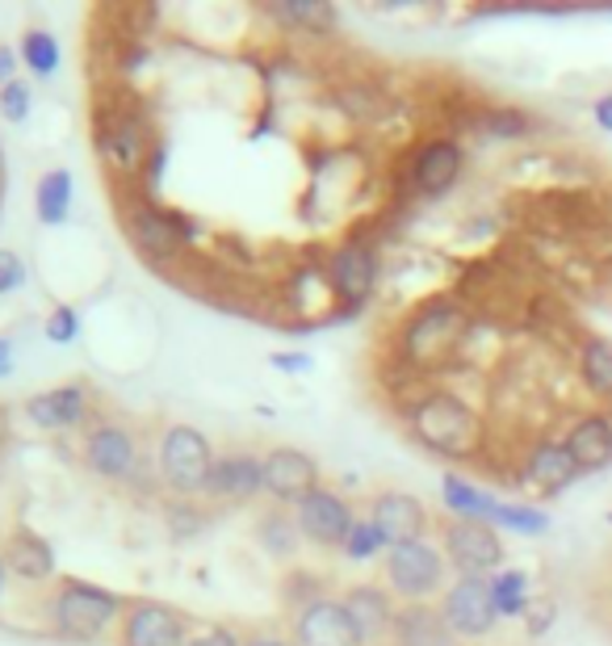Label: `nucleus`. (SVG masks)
Listing matches in <instances>:
<instances>
[{
    "instance_id": "nucleus-1",
    "label": "nucleus",
    "mask_w": 612,
    "mask_h": 646,
    "mask_svg": "<svg viewBox=\"0 0 612 646\" xmlns=\"http://www.w3.org/2000/svg\"><path fill=\"white\" fill-rule=\"evenodd\" d=\"M407 424L416 432V441L445 457H471L483 445V424L474 416V407L453 395V390H432L420 404L411 407Z\"/></svg>"
},
{
    "instance_id": "nucleus-2",
    "label": "nucleus",
    "mask_w": 612,
    "mask_h": 646,
    "mask_svg": "<svg viewBox=\"0 0 612 646\" xmlns=\"http://www.w3.org/2000/svg\"><path fill=\"white\" fill-rule=\"evenodd\" d=\"M382 579L390 588V597H399L403 604H432V597H445L449 579V558L441 546L432 542H403L390 546L382 558Z\"/></svg>"
},
{
    "instance_id": "nucleus-3",
    "label": "nucleus",
    "mask_w": 612,
    "mask_h": 646,
    "mask_svg": "<svg viewBox=\"0 0 612 646\" xmlns=\"http://www.w3.org/2000/svg\"><path fill=\"white\" fill-rule=\"evenodd\" d=\"M441 500H445L449 517H457V521H483V525L517 529V533H545L549 529L545 512L520 508V503H499L495 496H487L474 483L462 479V475H445L441 479Z\"/></svg>"
},
{
    "instance_id": "nucleus-4",
    "label": "nucleus",
    "mask_w": 612,
    "mask_h": 646,
    "mask_svg": "<svg viewBox=\"0 0 612 646\" xmlns=\"http://www.w3.org/2000/svg\"><path fill=\"white\" fill-rule=\"evenodd\" d=\"M214 450H211V437L193 424H172L160 441V475L172 491L181 496H193V491H206L214 471Z\"/></svg>"
},
{
    "instance_id": "nucleus-5",
    "label": "nucleus",
    "mask_w": 612,
    "mask_h": 646,
    "mask_svg": "<svg viewBox=\"0 0 612 646\" xmlns=\"http://www.w3.org/2000/svg\"><path fill=\"white\" fill-rule=\"evenodd\" d=\"M122 600L105 588H93V583H64L55 600H50V622L59 625L71 638H97L105 634L110 625L118 622Z\"/></svg>"
},
{
    "instance_id": "nucleus-6",
    "label": "nucleus",
    "mask_w": 612,
    "mask_h": 646,
    "mask_svg": "<svg viewBox=\"0 0 612 646\" xmlns=\"http://www.w3.org/2000/svg\"><path fill=\"white\" fill-rule=\"evenodd\" d=\"M457 638H487L499 625V604L491 597V575H457L437 600Z\"/></svg>"
},
{
    "instance_id": "nucleus-7",
    "label": "nucleus",
    "mask_w": 612,
    "mask_h": 646,
    "mask_svg": "<svg viewBox=\"0 0 612 646\" xmlns=\"http://www.w3.org/2000/svg\"><path fill=\"white\" fill-rule=\"evenodd\" d=\"M441 551H445L449 567L457 575H495L503 567V533L483 521H457L449 517L441 529Z\"/></svg>"
},
{
    "instance_id": "nucleus-8",
    "label": "nucleus",
    "mask_w": 612,
    "mask_h": 646,
    "mask_svg": "<svg viewBox=\"0 0 612 646\" xmlns=\"http://www.w3.org/2000/svg\"><path fill=\"white\" fill-rule=\"evenodd\" d=\"M294 521H298L306 542H315L324 551H344V542L356 525L353 503L331 487H315L306 500L294 503Z\"/></svg>"
},
{
    "instance_id": "nucleus-9",
    "label": "nucleus",
    "mask_w": 612,
    "mask_h": 646,
    "mask_svg": "<svg viewBox=\"0 0 612 646\" xmlns=\"http://www.w3.org/2000/svg\"><path fill=\"white\" fill-rule=\"evenodd\" d=\"M462 328H466V311L457 303H449V298L428 303L424 311H416L407 319V328H403V353L411 361H420V365H428V361L441 358L445 349H453V340L462 336Z\"/></svg>"
},
{
    "instance_id": "nucleus-10",
    "label": "nucleus",
    "mask_w": 612,
    "mask_h": 646,
    "mask_svg": "<svg viewBox=\"0 0 612 646\" xmlns=\"http://www.w3.org/2000/svg\"><path fill=\"white\" fill-rule=\"evenodd\" d=\"M294 643L298 646H365L356 625L344 613V600L315 597L306 600L294 617Z\"/></svg>"
},
{
    "instance_id": "nucleus-11",
    "label": "nucleus",
    "mask_w": 612,
    "mask_h": 646,
    "mask_svg": "<svg viewBox=\"0 0 612 646\" xmlns=\"http://www.w3.org/2000/svg\"><path fill=\"white\" fill-rule=\"evenodd\" d=\"M328 286L331 294L340 298V303H349V307H361L377 286V257L370 243L361 240H349L340 243L336 252H331L328 261Z\"/></svg>"
},
{
    "instance_id": "nucleus-12",
    "label": "nucleus",
    "mask_w": 612,
    "mask_h": 646,
    "mask_svg": "<svg viewBox=\"0 0 612 646\" xmlns=\"http://www.w3.org/2000/svg\"><path fill=\"white\" fill-rule=\"evenodd\" d=\"M319 483V462L306 454V450H294V445H277L264 454V491L273 500L298 503L306 500Z\"/></svg>"
},
{
    "instance_id": "nucleus-13",
    "label": "nucleus",
    "mask_w": 612,
    "mask_h": 646,
    "mask_svg": "<svg viewBox=\"0 0 612 646\" xmlns=\"http://www.w3.org/2000/svg\"><path fill=\"white\" fill-rule=\"evenodd\" d=\"M340 600H344V613H349V622L356 625L361 643L365 646L390 643V630H395V617H399V604H395V597H390L386 583H356V588H349Z\"/></svg>"
},
{
    "instance_id": "nucleus-14",
    "label": "nucleus",
    "mask_w": 612,
    "mask_h": 646,
    "mask_svg": "<svg viewBox=\"0 0 612 646\" xmlns=\"http://www.w3.org/2000/svg\"><path fill=\"white\" fill-rule=\"evenodd\" d=\"M370 521L382 529L390 546H403V542H420L428 533V508L411 491H377L370 503Z\"/></svg>"
},
{
    "instance_id": "nucleus-15",
    "label": "nucleus",
    "mask_w": 612,
    "mask_h": 646,
    "mask_svg": "<svg viewBox=\"0 0 612 646\" xmlns=\"http://www.w3.org/2000/svg\"><path fill=\"white\" fill-rule=\"evenodd\" d=\"M84 462L89 471L101 475L110 483H122L135 475V462H139V450H135V437L118 424H101L84 437Z\"/></svg>"
},
{
    "instance_id": "nucleus-16",
    "label": "nucleus",
    "mask_w": 612,
    "mask_h": 646,
    "mask_svg": "<svg viewBox=\"0 0 612 646\" xmlns=\"http://www.w3.org/2000/svg\"><path fill=\"white\" fill-rule=\"evenodd\" d=\"M462 165H466L462 144H453V139H432V144L420 147V156L411 160V190L424 193V197H441V193H449L457 185Z\"/></svg>"
},
{
    "instance_id": "nucleus-17",
    "label": "nucleus",
    "mask_w": 612,
    "mask_h": 646,
    "mask_svg": "<svg viewBox=\"0 0 612 646\" xmlns=\"http://www.w3.org/2000/svg\"><path fill=\"white\" fill-rule=\"evenodd\" d=\"M122 646H189L185 622L168 604H139L126 613Z\"/></svg>"
},
{
    "instance_id": "nucleus-18",
    "label": "nucleus",
    "mask_w": 612,
    "mask_h": 646,
    "mask_svg": "<svg viewBox=\"0 0 612 646\" xmlns=\"http://www.w3.org/2000/svg\"><path fill=\"white\" fill-rule=\"evenodd\" d=\"M563 445L570 450L575 466H579L583 475L612 466V416H604V411L579 416V420L570 424V432L563 437Z\"/></svg>"
},
{
    "instance_id": "nucleus-19",
    "label": "nucleus",
    "mask_w": 612,
    "mask_h": 646,
    "mask_svg": "<svg viewBox=\"0 0 612 646\" xmlns=\"http://www.w3.org/2000/svg\"><path fill=\"white\" fill-rule=\"evenodd\" d=\"M390 643L395 646H462V638L449 630L441 604H399Z\"/></svg>"
},
{
    "instance_id": "nucleus-20",
    "label": "nucleus",
    "mask_w": 612,
    "mask_h": 646,
    "mask_svg": "<svg viewBox=\"0 0 612 646\" xmlns=\"http://www.w3.org/2000/svg\"><path fill=\"white\" fill-rule=\"evenodd\" d=\"M89 411V395L80 386H50L38 390L34 399H25V416L30 424H38L43 432H68L71 424H80Z\"/></svg>"
},
{
    "instance_id": "nucleus-21",
    "label": "nucleus",
    "mask_w": 612,
    "mask_h": 646,
    "mask_svg": "<svg viewBox=\"0 0 612 646\" xmlns=\"http://www.w3.org/2000/svg\"><path fill=\"white\" fill-rule=\"evenodd\" d=\"M206 491H211L214 500H252L257 491H264V457L257 454L218 457Z\"/></svg>"
},
{
    "instance_id": "nucleus-22",
    "label": "nucleus",
    "mask_w": 612,
    "mask_h": 646,
    "mask_svg": "<svg viewBox=\"0 0 612 646\" xmlns=\"http://www.w3.org/2000/svg\"><path fill=\"white\" fill-rule=\"evenodd\" d=\"M579 475L583 471L575 466V457H570V450H566L563 441H537L529 450V457H524V479L533 483L537 491H545V496L566 491Z\"/></svg>"
},
{
    "instance_id": "nucleus-23",
    "label": "nucleus",
    "mask_w": 612,
    "mask_h": 646,
    "mask_svg": "<svg viewBox=\"0 0 612 646\" xmlns=\"http://www.w3.org/2000/svg\"><path fill=\"white\" fill-rule=\"evenodd\" d=\"M101 156L118 172H139L147 160V135H143V122L122 114V118L101 122Z\"/></svg>"
},
{
    "instance_id": "nucleus-24",
    "label": "nucleus",
    "mask_w": 612,
    "mask_h": 646,
    "mask_svg": "<svg viewBox=\"0 0 612 646\" xmlns=\"http://www.w3.org/2000/svg\"><path fill=\"white\" fill-rule=\"evenodd\" d=\"M4 563H9V575H18L25 583H43V579H50V571H55V554H50V546L38 533H30V529H18V533H13L9 551H4Z\"/></svg>"
},
{
    "instance_id": "nucleus-25",
    "label": "nucleus",
    "mask_w": 612,
    "mask_h": 646,
    "mask_svg": "<svg viewBox=\"0 0 612 646\" xmlns=\"http://www.w3.org/2000/svg\"><path fill=\"white\" fill-rule=\"evenodd\" d=\"M131 231L147 257H172L177 243H181V231H177V218H168L165 211H135L131 215Z\"/></svg>"
},
{
    "instance_id": "nucleus-26",
    "label": "nucleus",
    "mask_w": 612,
    "mask_h": 646,
    "mask_svg": "<svg viewBox=\"0 0 612 646\" xmlns=\"http://www.w3.org/2000/svg\"><path fill=\"white\" fill-rule=\"evenodd\" d=\"M579 378L596 399L612 404V340L609 336H588L579 349Z\"/></svg>"
},
{
    "instance_id": "nucleus-27",
    "label": "nucleus",
    "mask_w": 612,
    "mask_h": 646,
    "mask_svg": "<svg viewBox=\"0 0 612 646\" xmlns=\"http://www.w3.org/2000/svg\"><path fill=\"white\" fill-rule=\"evenodd\" d=\"M34 206H38V223H43V227L68 223V215H71V172L68 168H50V172L38 177Z\"/></svg>"
},
{
    "instance_id": "nucleus-28",
    "label": "nucleus",
    "mask_w": 612,
    "mask_h": 646,
    "mask_svg": "<svg viewBox=\"0 0 612 646\" xmlns=\"http://www.w3.org/2000/svg\"><path fill=\"white\" fill-rule=\"evenodd\" d=\"M257 537L273 558H290V554L303 546V529L294 521V512H290V517H285V512H269L257 525Z\"/></svg>"
},
{
    "instance_id": "nucleus-29",
    "label": "nucleus",
    "mask_w": 612,
    "mask_h": 646,
    "mask_svg": "<svg viewBox=\"0 0 612 646\" xmlns=\"http://www.w3.org/2000/svg\"><path fill=\"white\" fill-rule=\"evenodd\" d=\"M273 18L285 25H303V30H331L336 25V9L324 0H277Z\"/></svg>"
},
{
    "instance_id": "nucleus-30",
    "label": "nucleus",
    "mask_w": 612,
    "mask_h": 646,
    "mask_svg": "<svg viewBox=\"0 0 612 646\" xmlns=\"http://www.w3.org/2000/svg\"><path fill=\"white\" fill-rule=\"evenodd\" d=\"M18 55H22L25 68L38 76V80H50V76L59 72V43L50 38L47 30H25Z\"/></svg>"
},
{
    "instance_id": "nucleus-31",
    "label": "nucleus",
    "mask_w": 612,
    "mask_h": 646,
    "mask_svg": "<svg viewBox=\"0 0 612 646\" xmlns=\"http://www.w3.org/2000/svg\"><path fill=\"white\" fill-rule=\"evenodd\" d=\"M491 597H495V604H499V617H524V613H529V575L495 571Z\"/></svg>"
},
{
    "instance_id": "nucleus-32",
    "label": "nucleus",
    "mask_w": 612,
    "mask_h": 646,
    "mask_svg": "<svg viewBox=\"0 0 612 646\" xmlns=\"http://www.w3.org/2000/svg\"><path fill=\"white\" fill-rule=\"evenodd\" d=\"M386 551H390V542L382 537V529L370 521V517H356L353 533H349V542H344V554L353 558V563H370V558H386Z\"/></svg>"
},
{
    "instance_id": "nucleus-33",
    "label": "nucleus",
    "mask_w": 612,
    "mask_h": 646,
    "mask_svg": "<svg viewBox=\"0 0 612 646\" xmlns=\"http://www.w3.org/2000/svg\"><path fill=\"white\" fill-rule=\"evenodd\" d=\"M30 105H34V93L25 80H13L0 89V118L4 122H25L30 118Z\"/></svg>"
},
{
    "instance_id": "nucleus-34",
    "label": "nucleus",
    "mask_w": 612,
    "mask_h": 646,
    "mask_svg": "<svg viewBox=\"0 0 612 646\" xmlns=\"http://www.w3.org/2000/svg\"><path fill=\"white\" fill-rule=\"evenodd\" d=\"M483 131H491L495 139H517L529 131V118L520 114V110H491L487 118H483Z\"/></svg>"
},
{
    "instance_id": "nucleus-35",
    "label": "nucleus",
    "mask_w": 612,
    "mask_h": 646,
    "mask_svg": "<svg viewBox=\"0 0 612 646\" xmlns=\"http://www.w3.org/2000/svg\"><path fill=\"white\" fill-rule=\"evenodd\" d=\"M76 336H80V315L71 307H55L47 319V340L50 344H71Z\"/></svg>"
},
{
    "instance_id": "nucleus-36",
    "label": "nucleus",
    "mask_w": 612,
    "mask_h": 646,
    "mask_svg": "<svg viewBox=\"0 0 612 646\" xmlns=\"http://www.w3.org/2000/svg\"><path fill=\"white\" fill-rule=\"evenodd\" d=\"M25 264L18 252H9V248H0V294H18L25 286Z\"/></svg>"
},
{
    "instance_id": "nucleus-37",
    "label": "nucleus",
    "mask_w": 612,
    "mask_h": 646,
    "mask_svg": "<svg viewBox=\"0 0 612 646\" xmlns=\"http://www.w3.org/2000/svg\"><path fill=\"white\" fill-rule=\"evenodd\" d=\"M189 646H243V643H239L227 625H211V630H202L197 638H189Z\"/></svg>"
},
{
    "instance_id": "nucleus-38",
    "label": "nucleus",
    "mask_w": 612,
    "mask_h": 646,
    "mask_svg": "<svg viewBox=\"0 0 612 646\" xmlns=\"http://www.w3.org/2000/svg\"><path fill=\"white\" fill-rule=\"evenodd\" d=\"M18 59H22V55L13 47H0V89L13 84V80H22V76H18Z\"/></svg>"
},
{
    "instance_id": "nucleus-39",
    "label": "nucleus",
    "mask_w": 612,
    "mask_h": 646,
    "mask_svg": "<svg viewBox=\"0 0 612 646\" xmlns=\"http://www.w3.org/2000/svg\"><path fill=\"white\" fill-rule=\"evenodd\" d=\"M591 114H596V126H600V131H609V135H612V93L600 97V101L591 105Z\"/></svg>"
},
{
    "instance_id": "nucleus-40",
    "label": "nucleus",
    "mask_w": 612,
    "mask_h": 646,
    "mask_svg": "<svg viewBox=\"0 0 612 646\" xmlns=\"http://www.w3.org/2000/svg\"><path fill=\"white\" fill-rule=\"evenodd\" d=\"M273 365L298 374V370H310V358H306V353H273Z\"/></svg>"
},
{
    "instance_id": "nucleus-41",
    "label": "nucleus",
    "mask_w": 612,
    "mask_h": 646,
    "mask_svg": "<svg viewBox=\"0 0 612 646\" xmlns=\"http://www.w3.org/2000/svg\"><path fill=\"white\" fill-rule=\"evenodd\" d=\"M243 646H298V643H285L282 634H252V638H243Z\"/></svg>"
},
{
    "instance_id": "nucleus-42",
    "label": "nucleus",
    "mask_w": 612,
    "mask_h": 646,
    "mask_svg": "<svg viewBox=\"0 0 612 646\" xmlns=\"http://www.w3.org/2000/svg\"><path fill=\"white\" fill-rule=\"evenodd\" d=\"M13 374V344L0 336V378H9Z\"/></svg>"
},
{
    "instance_id": "nucleus-43",
    "label": "nucleus",
    "mask_w": 612,
    "mask_h": 646,
    "mask_svg": "<svg viewBox=\"0 0 612 646\" xmlns=\"http://www.w3.org/2000/svg\"><path fill=\"white\" fill-rule=\"evenodd\" d=\"M4 588H9V563H4V554H0V597H4Z\"/></svg>"
}]
</instances>
